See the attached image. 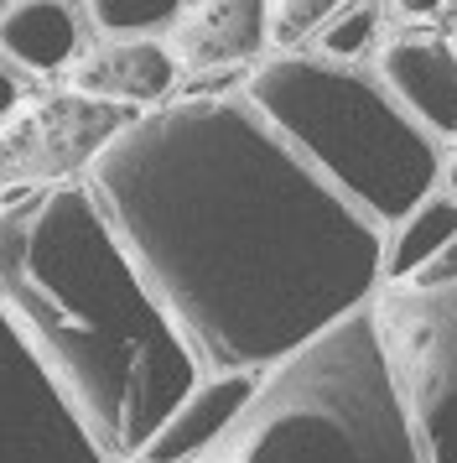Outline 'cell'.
<instances>
[{
	"label": "cell",
	"instance_id": "obj_6",
	"mask_svg": "<svg viewBox=\"0 0 457 463\" xmlns=\"http://www.w3.org/2000/svg\"><path fill=\"white\" fill-rule=\"evenodd\" d=\"M0 463H109L0 317Z\"/></svg>",
	"mask_w": 457,
	"mask_h": 463
},
{
	"label": "cell",
	"instance_id": "obj_20",
	"mask_svg": "<svg viewBox=\"0 0 457 463\" xmlns=\"http://www.w3.org/2000/svg\"><path fill=\"white\" fill-rule=\"evenodd\" d=\"M436 183H442V193H452V198H457V151H447V156H442V172H436Z\"/></svg>",
	"mask_w": 457,
	"mask_h": 463
},
{
	"label": "cell",
	"instance_id": "obj_13",
	"mask_svg": "<svg viewBox=\"0 0 457 463\" xmlns=\"http://www.w3.org/2000/svg\"><path fill=\"white\" fill-rule=\"evenodd\" d=\"M457 240V198L432 188L411 213H400L390 230H379V287H406Z\"/></svg>",
	"mask_w": 457,
	"mask_h": 463
},
{
	"label": "cell",
	"instance_id": "obj_7",
	"mask_svg": "<svg viewBox=\"0 0 457 463\" xmlns=\"http://www.w3.org/2000/svg\"><path fill=\"white\" fill-rule=\"evenodd\" d=\"M120 130V109L83 99V94H58L21 105L0 126V177H62L104 151V141Z\"/></svg>",
	"mask_w": 457,
	"mask_h": 463
},
{
	"label": "cell",
	"instance_id": "obj_1",
	"mask_svg": "<svg viewBox=\"0 0 457 463\" xmlns=\"http://www.w3.org/2000/svg\"><path fill=\"white\" fill-rule=\"evenodd\" d=\"M83 183L203 370H270L379 292V224L245 94L125 120Z\"/></svg>",
	"mask_w": 457,
	"mask_h": 463
},
{
	"label": "cell",
	"instance_id": "obj_21",
	"mask_svg": "<svg viewBox=\"0 0 457 463\" xmlns=\"http://www.w3.org/2000/svg\"><path fill=\"white\" fill-rule=\"evenodd\" d=\"M130 463H141V458H130Z\"/></svg>",
	"mask_w": 457,
	"mask_h": 463
},
{
	"label": "cell",
	"instance_id": "obj_12",
	"mask_svg": "<svg viewBox=\"0 0 457 463\" xmlns=\"http://www.w3.org/2000/svg\"><path fill=\"white\" fill-rule=\"evenodd\" d=\"M83 22L73 0H5L0 5V58L11 73L52 79L79 63Z\"/></svg>",
	"mask_w": 457,
	"mask_h": 463
},
{
	"label": "cell",
	"instance_id": "obj_9",
	"mask_svg": "<svg viewBox=\"0 0 457 463\" xmlns=\"http://www.w3.org/2000/svg\"><path fill=\"white\" fill-rule=\"evenodd\" d=\"M177 84V63L156 37H115L94 52H79L68 68V94L99 99V105H166Z\"/></svg>",
	"mask_w": 457,
	"mask_h": 463
},
{
	"label": "cell",
	"instance_id": "obj_17",
	"mask_svg": "<svg viewBox=\"0 0 457 463\" xmlns=\"http://www.w3.org/2000/svg\"><path fill=\"white\" fill-rule=\"evenodd\" d=\"M415 287H457V240H447V250L415 276Z\"/></svg>",
	"mask_w": 457,
	"mask_h": 463
},
{
	"label": "cell",
	"instance_id": "obj_16",
	"mask_svg": "<svg viewBox=\"0 0 457 463\" xmlns=\"http://www.w3.org/2000/svg\"><path fill=\"white\" fill-rule=\"evenodd\" d=\"M343 0H266V43L275 47H296L317 37L322 22L338 11Z\"/></svg>",
	"mask_w": 457,
	"mask_h": 463
},
{
	"label": "cell",
	"instance_id": "obj_15",
	"mask_svg": "<svg viewBox=\"0 0 457 463\" xmlns=\"http://www.w3.org/2000/svg\"><path fill=\"white\" fill-rule=\"evenodd\" d=\"M374 32H379V0H343L328 22H322V32L312 37V43H317L312 58L353 68L374 47Z\"/></svg>",
	"mask_w": 457,
	"mask_h": 463
},
{
	"label": "cell",
	"instance_id": "obj_3",
	"mask_svg": "<svg viewBox=\"0 0 457 463\" xmlns=\"http://www.w3.org/2000/svg\"><path fill=\"white\" fill-rule=\"evenodd\" d=\"M192 463H421L369 307L260 370L249 406Z\"/></svg>",
	"mask_w": 457,
	"mask_h": 463
},
{
	"label": "cell",
	"instance_id": "obj_14",
	"mask_svg": "<svg viewBox=\"0 0 457 463\" xmlns=\"http://www.w3.org/2000/svg\"><path fill=\"white\" fill-rule=\"evenodd\" d=\"M187 0H83V16L104 43L115 37H151V32H172Z\"/></svg>",
	"mask_w": 457,
	"mask_h": 463
},
{
	"label": "cell",
	"instance_id": "obj_8",
	"mask_svg": "<svg viewBox=\"0 0 457 463\" xmlns=\"http://www.w3.org/2000/svg\"><path fill=\"white\" fill-rule=\"evenodd\" d=\"M374 79L432 141H457V43L400 26L374 47Z\"/></svg>",
	"mask_w": 457,
	"mask_h": 463
},
{
	"label": "cell",
	"instance_id": "obj_18",
	"mask_svg": "<svg viewBox=\"0 0 457 463\" xmlns=\"http://www.w3.org/2000/svg\"><path fill=\"white\" fill-rule=\"evenodd\" d=\"M436 11H447V0H390V16H400L406 26L432 22Z\"/></svg>",
	"mask_w": 457,
	"mask_h": 463
},
{
	"label": "cell",
	"instance_id": "obj_11",
	"mask_svg": "<svg viewBox=\"0 0 457 463\" xmlns=\"http://www.w3.org/2000/svg\"><path fill=\"white\" fill-rule=\"evenodd\" d=\"M255 385H260V370H208L187 391L182 406L162 421V432L145 442L141 463H192L234 427V417L255 396Z\"/></svg>",
	"mask_w": 457,
	"mask_h": 463
},
{
	"label": "cell",
	"instance_id": "obj_5",
	"mask_svg": "<svg viewBox=\"0 0 457 463\" xmlns=\"http://www.w3.org/2000/svg\"><path fill=\"white\" fill-rule=\"evenodd\" d=\"M369 313L421 463H457V287H379Z\"/></svg>",
	"mask_w": 457,
	"mask_h": 463
},
{
	"label": "cell",
	"instance_id": "obj_2",
	"mask_svg": "<svg viewBox=\"0 0 457 463\" xmlns=\"http://www.w3.org/2000/svg\"><path fill=\"white\" fill-rule=\"evenodd\" d=\"M0 317L104 458H141L208 375L89 183L26 188L0 203Z\"/></svg>",
	"mask_w": 457,
	"mask_h": 463
},
{
	"label": "cell",
	"instance_id": "obj_22",
	"mask_svg": "<svg viewBox=\"0 0 457 463\" xmlns=\"http://www.w3.org/2000/svg\"><path fill=\"white\" fill-rule=\"evenodd\" d=\"M0 5H5V0H0Z\"/></svg>",
	"mask_w": 457,
	"mask_h": 463
},
{
	"label": "cell",
	"instance_id": "obj_10",
	"mask_svg": "<svg viewBox=\"0 0 457 463\" xmlns=\"http://www.w3.org/2000/svg\"><path fill=\"white\" fill-rule=\"evenodd\" d=\"M260 47H266V0H187L177 26L166 32V52L187 73L249 63Z\"/></svg>",
	"mask_w": 457,
	"mask_h": 463
},
{
	"label": "cell",
	"instance_id": "obj_4",
	"mask_svg": "<svg viewBox=\"0 0 457 463\" xmlns=\"http://www.w3.org/2000/svg\"><path fill=\"white\" fill-rule=\"evenodd\" d=\"M239 94L343 203L379 230H390L436 188V141L374 73L322 63L312 52H281L255 68Z\"/></svg>",
	"mask_w": 457,
	"mask_h": 463
},
{
	"label": "cell",
	"instance_id": "obj_19",
	"mask_svg": "<svg viewBox=\"0 0 457 463\" xmlns=\"http://www.w3.org/2000/svg\"><path fill=\"white\" fill-rule=\"evenodd\" d=\"M16 109H21V79H16L5 63H0V126H5Z\"/></svg>",
	"mask_w": 457,
	"mask_h": 463
}]
</instances>
